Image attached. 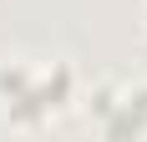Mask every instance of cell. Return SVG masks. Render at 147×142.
<instances>
[{"label": "cell", "mask_w": 147, "mask_h": 142, "mask_svg": "<svg viewBox=\"0 0 147 142\" xmlns=\"http://www.w3.org/2000/svg\"><path fill=\"white\" fill-rule=\"evenodd\" d=\"M71 97V66H0V101L10 107V122H41Z\"/></svg>", "instance_id": "6da1fadb"}]
</instances>
